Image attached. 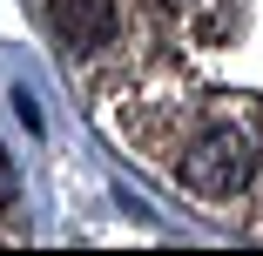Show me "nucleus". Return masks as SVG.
<instances>
[{
  "mask_svg": "<svg viewBox=\"0 0 263 256\" xmlns=\"http://www.w3.org/2000/svg\"><path fill=\"white\" fill-rule=\"evenodd\" d=\"M182 182L196 189V195H209V202H236L250 182H256V148H250V135L243 128H230V122H209V128H196L189 142H182Z\"/></svg>",
  "mask_w": 263,
  "mask_h": 256,
  "instance_id": "f257e3e1",
  "label": "nucleus"
},
{
  "mask_svg": "<svg viewBox=\"0 0 263 256\" xmlns=\"http://www.w3.org/2000/svg\"><path fill=\"white\" fill-rule=\"evenodd\" d=\"M47 27L61 41V61H95L122 41V7L115 0H47Z\"/></svg>",
  "mask_w": 263,
  "mask_h": 256,
  "instance_id": "f03ea898",
  "label": "nucleus"
},
{
  "mask_svg": "<svg viewBox=\"0 0 263 256\" xmlns=\"http://www.w3.org/2000/svg\"><path fill=\"white\" fill-rule=\"evenodd\" d=\"M14 202V162H7V148H0V209Z\"/></svg>",
  "mask_w": 263,
  "mask_h": 256,
  "instance_id": "7ed1b4c3",
  "label": "nucleus"
}]
</instances>
